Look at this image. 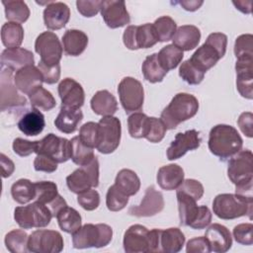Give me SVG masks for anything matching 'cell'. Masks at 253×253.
Masks as SVG:
<instances>
[{
  "label": "cell",
  "instance_id": "obj_63",
  "mask_svg": "<svg viewBox=\"0 0 253 253\" xmlns=\"http://www.w3.org/2000/svg\"><path fill=\"white\" fill-rule=\"evenodd\" d=\"M182 8L186 11H190V12H194L196 10H198L203 4L204 1L202 0H182L178 2Z\"/></svg>",
  "mask_w": 253,
  "mask_h": 253
},
{
  "label": "cell",
  "instance_id": "obj_45",
  "mask_svg": "<svg viewBox=\"0 0 253 253\" xmlns=\"http://www.w3.org/2000/svg\"><path fill=\"white\" fill-rule=\"evenodd\" d=\"M34 185L36 190L35 201L45 206H48L59 195L57 191V186L54 182L39 181L34 183Z\"/></svg>",
  "mask_w": 253,
  "mask_h": 253
},
{
  "label": "cell",
  "instance_id": "obj_49",
  "mask_svg": "<svg viewBox=\"0 0 253 253\" xmlns=\"http://www.w3.org/2000/svg\"><path fill=\"white\" fill-rule=\"evenodd\" d=\"M205 74L206 73L202 72L197 67H195L190 61V59H187L184 62H182L179 67V76L189 85L200 84L203 81Z\"/></svg>",
  "mask_w": 253,
  "mask_h": 253
},
{
  "label": "cell",
  "instance_id": "obj_27",
  "mask_svg": "<svg viewBox=\"0 0 253 253\" xmlns=\"http://www.w3.org/2000/svg\"><path fill=\"white\" fill-rule=\"evenodd\" d=\"M184 170L178 164H168L159 168L156 176L159 187L165 191L177 190L184 181Z\"/></svg>",
  "mask_w": 253,
  "mask_h": 253
},
{
  "label": "cell",
  "instance_id": "obj_36",
  "mask_svg": "<svg viewBox=\"0 0 253 253\" xmlns=\"http://www.w3.org/2000/svg\"><path fill=\"white\" fill-rule=\"evenodd\" d=\"M5 8V17L14 23H25L30 17V9L22 0H8L2 2Z\"/></svg>",
  "mask_w": 253,
  "mask_h": 253
},
{
  "label": "cell",
  "instance_id": "obj_25",
  "mask_svg": "<svg viewBox=\"0 0 253 253\" xmlns=\"http://www.w3.org/2000/svg\"><path fill=\"white\" fill-rule=\"evenodd\" d=\"M205 237L208 239L211 251L215 253H224L231 248L232 237L230 231L222 224H211L206 230Z\"/></svg>",
  "mask_w": 253,
  "mask_h": 253
},
{
  "label": "cell",
  "instance_id": "obj_5",
  "mask_svg": "<svg viewBox=\"0 0 253 253\" xmlns=\"http://www.w3.org/2000/svg\"><path fill=\"white\" fill-rule=\"evenodd\" d=\"M113 238V229L106 223H86L72 233V244L76 249L102 248Z\"/></svg>",
  "mask_w": 253,
  "mask_h": 253
},
{
  "label": "cell",
  "instance_id": "obj_52",
  "mask_svg": "<svg viewBox=\"0 0 253 253\" xmlns=\"http://www.w3.org/2000/svg\"><path fill=\"white\" fill-rule=\"evenodd\" d=\"M77 203L85 211H94L100 205V195L94 189H89L78 194Z\"/></svg>",
  "mask_w": 253,
  "mask_h": 253
},
{
  "label": "cell",
  "instance_id": "obj_41",
  "mask_svg": "<svg viewBox=\"0 0 253 253\" xmlns=\"http://www.w3.org/2000/svg\"><path fill=\"white\" fill-rule=\"evenodd\" d=\"M11 195L15 202L20 205H25L35 200V185L28 179H19L12 185Z\"/></svg>",
  "mask_w": 253,
  "mask_h": 253
},
{
  "label": "cell",
  "instance_id": "obj_8",
  "mask_svg": "<svg viewBox=\"0 0 253 253\" xmlns=\"http://www.w3.org/2000/svg\"><path fill=\"white\" fill-rule=\"evenodd\" d=\"M252 159L253 154L249 149L240 150L229 159L227 176L235 186L253 183Z\"/></svg>",
  "mask_w": 253,
  "mask_h": 253
},
{
  "label": "cell",
  "instance_id": "obj_19",
  "mask_svg": "<svg viewBox=\"0 0 253 253\" xmlns=\"http://www.w3.org/2000/svg\"><path fill=\"white\" fill-rule=\"evenodd\" d=\"M123 245L126 253H148L149 230L141 224L130 225L124 234Z\"/></svg>",
  "mask_w": 253,
  "mask_h": 253
},
{
  "label": "cell",
  "instance_id": "obj_29",
  "mask_svg": "<svg viewBox=\"0 0 253 253\" xmlns=\"http://www.w3.org/2000/svg\"><path fill=\"white\" fill-rule=\"evenodd\" d=\"M88 44L87 35L76 29L67 30L62 36V46L64 52L69 56L80 55Z\"/></svg>",
  "mask_w": 253,
  "mask_h": 253
},
{
  "label": "cell",
  "instance_id": "obj_30",
  "mask_svg": "<svg viewBox=\"0 0 253 253\" xmlns=\"http://www.w3.org/2000/svg\"><path fill=\"white\" fill-rule=\"evenodd\" d=\"M45 126L44 117L38 109H32L26 112L18 122V128L28 136L40 134Z\"/></svg>",
  "mask_w": 253,
  "mask_h": 253
},
{
  "label": "cell",
  "instance_id": "obj_61",
  "mask_svg": "<svg viewBox=\"0 0 253 253\" xmlns=\"http://www.w3.org/2000/svg\"><path fill=\"white\" fill-rule=\"evenodd\" d=\"M0 163H1V168H2V177L3 178L10 177L15 170L14 162L10 158H8L4 153H1L0 154Z\"/></svg>",
  "mask_w": 253,
  "mask_h": 253
},
{
  "label": "cell",
  "instance_id": "obj_53",
  "mask_svg": "<svg viewBox=\"0 0 253 253\" xmlns=\"http://www.w3.org/2000/svg\"><path fill=\"white\" fill-rule=\"evenodd\" d=\"M233 237L235 241L242 245L253 244V224L252 223H240L233 228Z\"/></svg>",
  "mask_w": 253,
  "mask_h": 253
},
{
  "label": "cell",
  "instance_id": "obj_18",
  "mask_svg": "<svg viewBox=\"0 0 253 253\" xmlns=\"http://www.w3.org/2000/svg\"><path fill=\"white\" fill-rule=\"evenodd\" d=\"M164 209L163 195L153 186L145 190L144 197L139 205L132 206L128 209V213L137 217L153 216Z\"/></svg>",
  "mask_w": 253,
  "mask_h": 253
},
{
  "label": "cell",
  "instance_id": "obj_3",
  "mask_svg": "<svg viewBox=\"0 0 253 253\" xmlns=\"http://www.w3.org/2000/svg\"><path fill=\"white\" fill-rule=\"evenodd\" d=\"M213 213L221 219H234L244 215L252 218L253 199L237 194H219L212 201Z\"/></svg>",
  "mask_w": 253,
  "mask_h": 253
},
{
  "label": "cell",
  "instance_id": "obj_38",
  "mask_svg": "<svg viewBox=\"0 0 253 253\" xmlns=\"http://www.w3.org/2000/svg\"><path fill=\"white\" fill-rule=\"evenodd\" d=\"M150 127V117L140 112H135L128 116V133L133 138H145Z\"/></svg>",
  "mask_w": 253,
  "mask_h": 253
},
{
  "label": "cell",
  "instance_id": "obj_20",
  "mask_svg": "<svg viewBox=\"0 0 253 253\" xmlns=\"http://www.w3.org/2000/svg\"><path fill=\"white\" fill-rule=\"evenodd\" d=\"M61 107L80 109L85 101V93L80 83L72 78H65L58 84Z\"/></svg>",
  "mask_w": 253,
  "mask_h": 253
},
{
  "label": "cell",
  "instance_id": "obj_23",
  "mask_svg": "<svg viewBox=\"0 0 253 253\" xmlns=\"http://www.w3.org/2000/svg\"><path fill=\"white\" fill-rule=\"evenodd\" d=\"M70 9L63 2L50 1L43 10V22L49 30H60L69 21Z\"/></svg>",
  "mask_w": 253,
  "mask_h": 253
},
{
  "label": "cell",
  "instance_id": "obj_32",
  "mask_svg": "<svg viewBox=\"0 0 253 253\" xmlns=\"http://www.w3.org/2000/svg\"><path fill=\"white\" fill-rule=\"evenodd\" d=\"M90 106L96 115L113 116L118 110V102L115 96L108 90H100L91 98Z\"/></svg>",
  "mask_w": 253,
  "mask_h": 253
},
{
  "label": "cell",
  "instance_id": "obj_43",
  "mask_svg": "<svg viewBox=\"0 0 253 253\" xmlns=\"http://www.w3.org/2000/svg\"><path fill=\"white\" fill-rule=\"evenodd\" d=\"M71 159L79 166L88 164L94 157L93 148L85 145L79 138V136H74L71 140Z\"/></svg>",
  "mask_w": 253,
  "mask_h": 253
},
{
  "label": "cell",
  "instance_id": "obj_40",
  "mask_svg": "<svg viewBox=\"0 0 253 253\" xmlns=\"http://www.w3.org/2000/svg\"><path fill=\"white\" fill-rule=\"evenodd\" d=\"M184 56L183 50L176 45L168 44L160 49L157 53V59L160 65L168 72L169 70L175 69L182 61Z\"/></svg>",
  "mask_w": 253,
  "mask_h": 253
},
{
  "label": "cell",
  "instance_id": "obj_64",
  "mask_svg": "<svg viewBox=\"0 0 253 253\" xmlns=\"http://www.w3.org/2000/svg\"><path fill=\"white\" fill-rule=\"evenodd\" d=\"M232 4L236 7L237 10L242 12L243 14H250L251 13V1H233Z\"/></svg>",
  "mask_w": 253,
  "mask_h": 253
},
{
  "label": "cell",
  "instance_id": "obj_46",
  "mask_svg": "<svg viewBox=\"0 0 253 253\" xmlns=\"http://www.w3.org/2000/svg\"><path fill=\"white\" fill-rule=\"evenodd\" d=\"M30 103L32 107L40 111H50L56 106V102L52 94L46 89L40 87L29 95Z\"/></svg>",
  "mask_w": 253,
  "mask_h": 253
},
{
  "label": "cell",
  "instance_id": "obj_50",
  "mask_svg": "<svg viewBox=\"0 0 253 253\" xmlns=\"http://www.w3.org/2000/svg\"><path fill=\"white\" fill-rule=\"evenodd\" d=\"M253 36L251 34H245L239 36L235 40L234 54L236 58L253 57Z\"/></svg>",
  "mask_w": 253,
  "mask_h": 253
},
{
  "label": "cell",
  "instance_id": "obj_31",
  "mask_svg": "<svg viewBox=\"0 0 253 253\" xmlns=\"http://www.w3.org/2000/svg\"><path fill=\"white\" fill-rule=\"evenodd\" d=\"M83 119V113L80 109H71L61 107L56 119L54 120V126L63 133H73Z\"/></svg>",
  "mask_w": 253,
  "mask_h": 253
},
{
  "label": "cell",
  "instance_id": "obj_6",
  "mask_svg": "<svg viewBox=\"0 0 253 253\" xmlns=\"http://www.w3.org/2000/svg\"><path fill=\"white\" fill-rule=\"evenodd\" d=\"M52 217L50 210L45 205L36 201L25 207H17L14 211L16 222L24 229L44 227L50 223Z\"/></svg>",
  "mask_w": 253,
  "mask_h": 253
},
{
  "label": "cell",
  "instance_id": "obj_10",
  "mask_svg": "<svg viewBox=\"0 0 253 253\" xmlns=\"http://www.w3.org/2000/svg\"><path fill=\"white\" fill-rule=\"evenodd\" d=\"M99 143L97 150L103 154L113 153L120 145L122 126L121 121L114 116L103 117L99 123Z\"/></svg>",
  "mask_w": 253,
  "mask_h": 253
},
{
  "label": "cell",
  "instance_id": "obj_15",
  "mask_svg": "<svg viewBox=\"0 0 253 253\" xmlns=\"http://www.w3.org/2000/svg\"><path fill=\"white\" fill-rule=\"evenodd\" d=\"M27 99L20 95L14 83L13 70L1 67L0 73V105L1 111L26 106Z\"/></svg>",
  "mask_w": 253,
  "mask_h": 253
},
{
  "label": "cell",
  "instance_id": "obj_1",
  "mask_svg": "<svg viewBox=\"0 0 253 253\" xmlns=\"http://www.w3.org/2000/svg\"><path fill=\"white\" fill-rule=\"evenodd\" d=\"M208 145L213 155L226 160L241 150L243 140L235 127L220 124L211 129Z\"/></svg>",
  "mask_w": 253,
  "mask_h": 253
},
{
  "label": "cell",
  "instance_id": "obj_54",
  "mask_svg": "<svg viewBox=\"0 0 253 253\" xmlns=\"http://www.w3.org/2000/svg\"><path fill=\"white\" fill-rule=\"evenodd\" d=\"M166 130L167 128L160 119L150 117V127L145 138L152 143H158L164 138Z\"/></svg>",
  "mask_w": 253,
  "mask_h": 253
},
{
  "label": "cell",
  "instance_id": "obj_48",
  "mask_svg": "<svg viewBox=\"0 0 253 253\" xmlns=\"http://www.w3.org/2000/svg\"><path fill=\"white\" fill-rule=\"evenodd\" d=\"M78 136L85 145L91 148H97L100 138L98 123L88 122L84 124L79 129Z\"/></svg>",
  "mask_w": 253,
  "mask_h": 253
},
{
  "label": "cell",
  "instance_id": "obj_59",
  "mask_svg": "<svg viewBox=\"0 0 253 253\" xmlns=\"http://www.w3.org/2000/svg\"><path fill=\"white\" fill-rule=\"evenodd\" d=\"M187 253H209L211 251L210 243L206 237L199 236L190 239L186 245Z\"/></svg>",
  "mask_w": 253,
  "mask_h": 253
},
{
  "label": "cell",
  "instance_id": "obj_24",
  "mask_svg": "<svg viewBox=\"0 0 253 253\" xmlns=\"http://www.w3.org/2000/svg\"><path fill=\"white\" fill-rule=\"evenodd\" d=\"M223 56L224 55H222L213 46L212 43L206 40V42L193 53L190 61L195 67L206 73L209 69L213 67L217 63V61Z\"/></svg>",
  "mask_w": 253,
  "mask_h": 253
},
{
  "label": "cell",
  "instance_id": "obj_26",
  "mask_svg": "<svg viewBox=\"0 0 253 253\" xmlns=\"http://www.w3.org/2000/svg\"><path fill=\"white\" fill-rule=\"evenodd\" d=\"M34 63L33 52L26 48H6L1 53V67L10 68L13 71H18L28 65H34Z\"/></svg>",
  "mask_w": 253,
  "mask_h": 253
},
{
  "label": "cell",
  "instance_id": "obj_21",
  "mask_svg": "<svg viewBox=\"0 0 253 253\" xmlns=\"http://www.w3.org/2000/svg\"><path fill=\"white\" fill-rule=\"evenodd\" d=\"M236 88L246 99L253 98V57L237 58L235 62Z\"/></svg>",
  "mask_w": 253,
  "mask_h": 253
},
{
  "label": "cell",
  "instance_id": "obj_51",
  "mask_svg": "<svg viewBox=\"0 0 253 253\" xmlns=\"http://www.w3.org/2000/svg\"><path fill=\"white\" fill-rule=\"evenodd\" d=\"M176 192L183 193L185 195L192 197L196 201H199V200H201V198L204 195V186L198 180L186 179L179 186V188L176 190Z\"/></svg>",
  "mask_w": 253,
  "mask_h": 253
},
{
  "label": "cell",
  "instance_id": "obj_35",
  "mask_svg": "<svg viewBox=\"0 0 253 253\" xmlns=\"http://www.w3.org/2000/svg\"><path fill=\"white\" fill-rule=\"evenodd\" d=\"M2 43L7 48L19 47L24 40V29L21 24L8 22L1 28Z\"/></svg>",
  "mask_w": 253,
  "mask_h": 253
},
{
  "label": "cell",
  "instance_id": "obj_22",
  "mask_svg": "<svg viewBox=\"0 0 253 253\" xmlns=\"http://www.w3.org/2000/svg\"><path fill=\"white\" fill-rule=\"evenodd\" d=\"M43 78L39 67L35 65L25 66L14 75V83L17 89L23 94L30 95L38 88L42 87Z\"/></svg>",
  "mask_w": 253,
  "mask_h": 253
},
{
  "label": "cell",
  "instance_id": "obj_58",
  "mask_svg": "<svg viewBox=\"0 0 253 253\" xmlns=\"http://www.w3.org/2000/svg\"><path fill=\"white\" fill-rule=\"evenodd\" d=\"M57 162L54 161L52 158L43 155V154H37L34 160V168L36 171L52 173L57 169Z\"/></svg>",
  "mask_w": 253,
  "mask_h": 253
},
{
  "label": "cell",
  "instance_id": "obj_34",
  "mask_svg": "<svg viewBox=\"0 0 253 253\" xmlns=\"http://www.w3.org/2000/svg\"><path fill=\"white\" fill-rule=\"evenodd\" d=\"M115 185L125 195L134 196L140 189V180L137 174L130 169H122L116 176Z\"/></svg>",
  "mask_w": 253,
  "mask_h": 253
},
{
  "label": "cell",
  "instance_id": "obj_13",
  "mask_svg": "<svg viewBox=\"0 0 253 253\" xmlns=\"http://www.w3.org/2000/svg\"><path fill=\"white\" fill-rule=\"evenodd\" d=\"M124 44L130 50L149 48L158 42L152 24L146 23L140 26L130 25L126 27L123 35Z\"/></svg>",
  "mask_w": 253,
  "mask_h": 253
},
{
  "label": "cell",
  "instance_id": "obj_42",
  "mask_svg": "<svg viewBox=\"0 0 253 253\" xmlns=\"http://www.w3.org/2000/svg\"><path fill=\"white\" fill-rule=\"evenodd\" d=\"M29 235L23 229H13L5 236L6 248L12 253H26L28 249Z\"/></svg>",
  "mask_w": 253,
  "mask_h": 253
},
{
  "label": "cell",
  "instance_id": "obj_47",
  "mask_svg": "<svg viewBox=\"0 0 253 253\" xmlns=\"http://www.w3.org/2000/svg\"><path fill=\"white\" fill-rule=\"evenodd\" d=\"M128 203V196L125 195L119 188L114 184L112 185L106 195V205L109 211H119L125 209Z\"/></svg>",
  "mask_w": 253,
  "mask_h": 253
},
{
  "label": "cell",
  "instance_id": "obj_28",
  "mask_svg": "<svg viewBox=\"0 0 253 253\" xmlns=\"http://www.w3.org/2000/svg\"><path fill=\"white\" fill-rule=\"evenodd\" d=\"M201 40V32L194 25H183L177 28L172 38L173 44L181 50H192L198 46Z\"/></svg>",
  "mask_w": 253,
  "mask_h": 253
},
{
  "label": "cell",
  "instance_id": "obj_9",
  "mask_svg": "<svg viewBox=\"0 0 253 253\" xmlns=\"http://www.w3.org/2000/svg\"><path fill=\"white\" fill-rule=\"evenodd\" d=\"M121 104L126 113H135L143 106L144 90L137 79L126 76L121 80L118 86Z\"/></svg>",
  "mask_w": 253,
  "mask_h": 253
},
{
  "label": "cell",
  "instance_id": "obj_56",
  "mask_svg": "<svg viewBox=\"0 0 253 253\" xmlns=\"http://www.w3.org/2000/svg\"><path fill=\"white\" fill-rule=\"evenodd\" d=\"M38 67H39L40 71L42 72L44 83L54 84L59 80V77H60V65L59 64L49 66L40 60Z\"/></svg>",
  "mask_w": 253,
  "mask_h": 253
},
{
  "label": "cell",
  "instance_id": "obj_2",
  "mask_svg": "<svg viewBox=\"0 0 253 253\" xmlns=\"http://www.w3.org/2000/svg\"><path fill=\"white\" fill-rule=\"evenodd\" d=\"M198 110L199 101L194 95L178 93L162 111L160 120L167 129H174L181 123L192 119L198 113Z\"/></svg>",
  "mask_w": 253,
  "mask_h": 253
},
{
  "label": "cell",
  "instance_id": "obj_39",
  "mask_svg": "<svg viewBox=\"0 0 253 253\" xmlns=\"http://www.w3.org/2000/svg\"><path fill=\"white\" fill-rule=\"evenodd\" d=\"M58 225L61 230L72 234L75 232L82 223V218L80 213L73 208L65 207L56 215Z\"/></svg>",
  "mask_w": 253,
  "mask_h": 253
},
{
  "label": "cell",
  "instance_id": "obj_7",
  "mask_svg": "<svg viewBox=\"0 0 253 253\" xmlns=\"http://www.w3.org/2000/svg\"><path fill=\"white\" fill-rule=\"evenodd\" d=\"M66 185L74 194H80L99 185V161L95 156L88 164L80 166L66 177Z\"/></svg>",
  "mask_w": 253,
  "mask_h": 253
},
{
  "label": "cell",
  "instance_id": "obj_62",
  "mask_svg": "<svg viewBox=\"0 0 253 253\" xmlns=\"http://www.w3.org/2000/svg\"><path fill=\"white\" fill-rule=\"evenodd\" d=\"M160 231L161 229L153 228L149 230V252H158L160 250Z\"/></svg>",
  "mask_w": 253,
  "mask_h": 253
},
{
  "label": "cell",
  "instance_id": "obj_16",
  "mask_svg": "<svg viewBox=\"0 0 253 253\" xmlns=\"http://www.w3.org/2000/svg\"><path fill=\"white\" fill-rule=\"evenodd\" d=\"M100 12L104 22L111 29L124 27L130 22L126 2L123 0L102 1Z\"/></svg>",
  "mask_w": 253,
  "mask_h": 253
},
{
  "label": "cell",
  "instance_id": "obj_14",
  "mask_svg": "<svg viewBox=\"0 0 253 253\" xmlns=\"http://www.w3.org/2000/svg\"><path fill=\"white\" fill-rule=\"evenodd\" d=\"M35 50L41 56V61L46 65L59 64L63 46L58 37L52 32L40 34L35 42Z\"/></svg>",
  "mask_w": 253,
  "mask_h": 253
},
{
  "label": "cell",
  "instance_id": "obj_37",
  "mask_svg": "<svg viewBox=\"0 0 253 253\" xmlns=\"http://www.w3.org/2000/svg\"><path fill=\"white\" fill-rule=\"evenodd\" d=\"M141 71L144 79L150 83L161 82L167 74V71L160 65L157 59V53H152L144 59Z\"/></svg>",
  "mask_w": 253,
  "mask_h": 253
},
{
  "label": "cell",
  "instance_id": "obj_17",
  "mask_svg": "<svg viewBox=\"0 0 253 253\" xmlns=\"http://www.w3.org/2000/svg\"><path fill=\"white\" fill-rule=\"evenodd\" d=\"M201 137L199 131L190 129L185 132L176 134L175 139L167 148L166 155L168 160H176L184 156L188 151L195 150L200 147Z\"/></svg>",
  "mask_w": 253,
  "mask_h": 253
},
{
  "label": "cell",
  "instance_id": "obj_44",
  "mask_svg": "<svg viewBox=\"0 0 253 253\" xmlns=\"http://www.w3.org/2000/svg\"><path fill=\"white\" fill-rule=\"evenodd\" d=\"M152 25H153L157 40L160 42H164L172 40L177 30V24L169 16L159 17L154 21Z\"/></svg>",
  "mask_w": 253,
  "mask_h": 253
},
{
  "label": "cell",
  "instance_id": "obj_60",
  "mask_svg": "<svg viewBox=\"0 0 253 253\" xmlns=\"http://www.w3.org/2000/svg\"><path fill=\"white\" fill-rule=\"evenodd\" d=\"M237 125L240 130L249 138L253 136V115L251 112H244L240 114Z\"/></svg>",
  "mask_w": 253,
  "mask_h": 253
},
{
  "label": "cell",
  "instance_id": "obj_11",
  "mask_svg": "<svg viewBox=\"0 0 253 253\" xmlns=\"http://www.w3.org/2000/svg\"><path fill=\"white\" fill-rule=\"evenodd\" d=\"M63 246V237L55 230L38 229L29 235V252L59 253L62 251Z\"/></svg>",
  "mask_w": 253,
  "mask_h": 253
},
{
  "label": "cell",
  "instance_id": "obj_33",
  "mask_svg": "<svg viewBox=\"0 0 253 253\" xmlns=\"http://www.w3.org/2000/svg\"><path fill=\"white\" fill-rule=\"evenodd\" d=\"M185 240L184 233L177 227L161 229L160 250L164 253H177L183 248Z\"/></svg>",
  "mask_w": 253,
  "mask_h": 253
},
{
  "label": "cell",
  "instance_id": "obj_55",
  "mask_svg": "<svg viewBox=\"0 0 253 253\" xmlns=\"http://www.w3.org/2000/svg\"><path fill=\"white\" fill-rule=\"evenodd\" d=\"M101 0H77L76 1V7L78 12L86 17L91 18L98 14V12L101 9Z\"/></svg>",
  "mask_w": 253,
  "mask_h": 253
},
{
  "label": "cell",
  "instance_id": "obj_57",
  "mask_svg": "<svg viewBox=\"0 0 253 253\" xmlns=\"http://www.w3.org/2000/svg\"><path fill=\"white\" fill-rule=\"evenodd\" d=\"M12 146L14 152L17 155L21 157H26L36 151L37 141H30L21 137H17L14 139Z\"/></svg>",
  "mask_w": 253,
  "mask_h": 253
},
{
  "label": "cell",
  "instance_id": "obj_4",
  "mask_svg": "<svg viewBox=\"0 0 253 253\" xmlns=\"http://www.w3.org/2000/svg\"><path fill=\"white\" fill-rule=\"evenodd\" d=\"M180 222L193 229H204L211 221V212L207 206H197V201L183 193L176 192Z\"/></svg>",
  "mask_w": 253,
  "mask_h": 253
},
{
  "label": "cell",
  "instance_id": "obj_12",
  "mask_svg": "<svg viewBox=\"0 0 253 253\" xmlns=\"http://www.w3.org/2000/svg\"><path fill=\"white\" fill-rule=\"evenodd\" d=\"M35 153L46 155L57 163H63L71 158V142L67 138L48 133L42 139L37 140Z\"/></svg>",
  "mask_w": 253,
  "mask_h": 253
}]
</instances>
